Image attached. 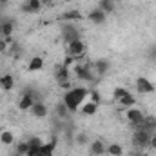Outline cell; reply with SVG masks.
I'll list each match as a JSON object with an SVG mask.
<instances>
[{"mask_svg":"<svg viewBox=\"0 0 156 156\" xmlns=\"http://www.w3.org/2000/svg\"><path fill=\"white\" fill-rule=\"evenodd\" d=\"M151 134H153V133H149V131H145V129H136V131L133 133V138H131L133 147H136V149H145V147H149Z\"/></svg>","mask_w":156,"mask_h":156,"instance_id":"6da1fadb","label":"cell"},{"mask_svg":"<svg viewBox=\"0 0 156 156\" xmlns=\"http://www.w3.org/2000/svg\"><path fill=\"white\" fill-rule=\"evenodd\" d=\"M125 118L129 120V123H131V127L136 131V129H142V123H144V113L138 109V107H129L127 109V113H125Z\"/></svg>","mask_w":156,"mask_h":156,"instance_id":"7a4b0ae2","label":"cell"},{"mask_svg":"<svg viewBox=\"0 0 156 156\" xmlns=\"http://www.w3.org/2000/svg\"><path fill=\"white\" fill-rule=\"evenodd\" d=\"M85 49H87V45L83 44V40L78 38V40H73V42H69L67 44V55H71V56H75L76 58V62L85 55Z\"/></svg>","mask_w":156,"mask_h":156,"instance_id":"3957f363","label":"cell"},{"mask_svg":"<svg viewBox=\"0 0 156 156\" xmlns=\"http://www.w3.org/2000/svg\"><path fill=\"white\" fill-rule=\"evenodd\" d=\"M64 104H66V107L69 109V113H76L78 107L82 105V102L76 98V94L73 93V91H67L66 94H64V100H62Z\"/></svg>","mask_w":156,"mask_h":156,"instance_id":"277c9868","label":"cell"},{"mask_svg":"<svg viewBox=\"0 0 156 156\" xmlns=\"http://www.w3.org/2000/svg\"><path fill=\"white\" fill-rule=\"evenodd\" d=\"M136 91L142 93V94L154 93V83H153L151 80H147L145 76H138L136 78Z\"/></svg>","mask_w":156,"mask_h":156,"instance_id":"5b68a950","label":"cell"},{"mask_svg":"<svg viewBox=\"0 0 156 156\" xmlns=\"http://www.w3.org/2000/svg\"><path fill=\"white\" fill-rule=\"evenodd\" d=\"M75 75L78 80H83V82H91L93 80V71H91V66H75Z\"/></svg>","mask_w":156,"mask_h":156,"instance_id":"8992f818","label":"cell"},{"mask_svg":"<svg viewBox=\"0 0 156 156\" xmlns=\"http://www.w3.org/2000/svg\"><path fill=\"white\" fill-rule=\"evenodd\" d=\"M62 33H64V42H66V44L80 38V31H78L75 26H71V24H66L64 29H62Z\"/></svg>","mask_w":156,"mask_h":156,"instance_id":"52a82bcc","label":"cell"},{"mask_svg":"<svg viewBox=\"0 0 156 156\" xmlns=\"http://www.w3.org/2000/svg\"><path fill=\"white\" fill-rule=\"evenodd\" d=\"M35 104V98H33V93H24L22 98L18 100V109L20 111H29Z\"/></svg>","mask_w":156,"mask_h":156,"instance_id":"ba28073f","label":"cell"},{"mask_svg":"<svg viewBox=\"0 0 156 156\" xmlns=\"http://www.w3.org/2000/svg\"><path fill=\"white\" fill-rule=\"evenodd\" d=\"M89 20L93 22V24H96V26H100V24H104L105 20H107V15L100 9V7H94L91 13H89Z\"/></svg>","mask_w":156,"mask_h":156,"instance_id":"9c48e42d","label":"cell"},{"mask_svg":"<svg viewBox=\"0 0 156 156\" xmlns=\"http://www.w3.org/2000/svg\"><path fill=\"white\" fill-rule=\"evenodd\" d=\"M42 7H44V5H42L40 0H26L20 9H22L24 13H38Z\"/></svg>","mask_w":156,"mask_h":156,"instance_id":"30bf717a","label":"cell"},{"mask_svg":"<svg viewBox=\"0 0 156 156\" xmlns=\"http://www.w3.org/2000/svg\"><path fill=\"white\" fill-rule=\"evenodd\" d=\"M55 78H56L58 85L66 83V82L69 80V69H67V67H64L62 64H60V66H56V67H55Z\"/></svg>","mask_w":156,"mask_h":156,"instance_id":"8fae6325","label":"cell"},{"mask_svg":"<svg viewBox=\"0 0 156 156\" xmlns=\"http://www.w3.org/2000/svg\"><path fill=\"white\" fill-rule=\"evenodd\" d=\"M93 67H94V71H96V75H98V76H104V75H107V71H109L111 64H109V60L100 58V60H96V62L93 64Z\"/></svg>","mask_w":156,"mask_h":156,"instance_id":"7c38bea8","label":"cell"},{"mask_svg":"<svg viewBox=\"0 0 156 156\" xmlns=\"http://www.w3.org/2000/svg\"><path fill=\"white\" fill-rule=\"evenodd\" d=\"M89 153H91V156H102L105 153V144L102 140H93L89 144Z\"/></svg>","mask_w":156,"mask_h":156,"instance_id":"4fadbf2b","label":"cell"},{"mask_svg":"<svg viewBox=\"0 0 156 156\" xmlns=\"http://www.w3.org/2000/svg\"><path fill=\"white\" fill-rule=\"evenodd\" d=\"M29 111H31V115H33L35 118H45L47 116V107H45L44 102H35L33 107H31Z\"/></svg>","mask_w":156,"mask_h":156,"instance_id":"5bb4252c","label":"cell"},{"mask_svg":"<svg viewBox=\"0 0 156 156\" xmlns=\"http://www.w3.org/2000/svg\"><path fill=\"white\" fill-rule=\"evenodd\" d=\"M13 29H15V24L11 22V18L4 20V22L0 24V31H2V37H4V38L11 37V35H13Z\"/></svg>","mask_w":156,"mask_h":156,"instance_id":"9a60e30c","label":"cell"},{"mask_svg":"<svg viewBox=\"0 0 156 156\" xmlns=\"http://www.w3.org/2000/svg\"><path fill=\"white\" fill-rule=\"evenodd\" d=\"M80 111H82V115H85V116H93V115H96V111H98V104L87 102V104L80 105Z\"/></svg>","mask_w":156,"mask_h":156,"instance_id":"2e32d148","label":"cell"},{"mask_svg":"<svg viewBox=\"0 0 156 156\" xmlns=\"http://www.w3.org/2000/svg\"><path fill=\"white\" fill-rule=\"evenodd\" d=\"M0 83H2V91H11L15 87V78H13V75H2Z\"/></svg>","mask_w":156,"mask_h":156,"instance_id":"e0dca14e","label":"cell"},{"mask_svg":"<svg viewBox=\"0 0 156 156\" xmlns=\"http://www.w3.org/2000/svg\"><path fill=\"white\" fill-rule=\"evenodd\" d=\"M142 129H145V131H149V133H156V116H145L144 118Z\"/></svg>","mask_w":156,"mask_h":156,"instance_id":"ac0fdd59","label":"cell"},{"mask_svg":"<svg viewBox=\"0 0 156 156\" xmlns=\"http://www.w3.org/2000/svg\"><path fill=\"white\" fill-rule=\"evenodd\" d=\"M98 7L105 13V15H111L115 11V0H100L98 2Z\"/></svg>","mask_w":156,"mask_h":156,"instance_id":"d6986e66","label":"cell"},{"mask_svg":"<svg viewBox=\"0 0 156 156\" xmlns=\"http://www.w3.org/2000/svg\"><path fill=\"white\" fill-rule=\"evenodd\" d=\"M105 153L111 156H123V147L120 144H109L105 147Z\"/></svg>","mask_w":156,"mask_h":156,"instance_id":"ffe728a7","label":"cell"},{"mask_svg":"<svg viewBox=\"0 0 156 156\" xmlns=\"http://www.w3.org/2000/svg\"><path fill=\"white\" fill-rule=\"evenodd\" d=\"M42 67H44V60H42L40 56H33V58L29 60V66H27L29 71H40Z\"/></svg>","mask_w":156,"mask_h":156,"instance_id":"44dd1931","label":"cell"},{"mask_svg":"<svg viewBox=\"0 0 156 156\" xmlns=\"http://www.w3.org/2000/svg\"><path fill=\"white\" fill-rule=\"evenodd\" d=\"M118 104H120V107H134L136 105V98L133 94H127L122 100H118Z\"/></svg>","mask_w":156,"mask_h":156,"instance_id":"7402d4cb","label":"cell"},{"mask_svg":"<svg viewBox=\"0 0 156 156\" xmlns=\"http://www.w3.org/2000/svg\"><path fill=\"white\" fill-rule=\"evenodd\" d=\"M0 142H2L4 145H11V144L15 142V134H13L11 131H2V133H0Z\"/></svg>","mask_w":156,"mask_h":156,"instance_id":"603a6c76","label":"cell"},{"mask_svg":"<svg viewBox=\"0 0 156 156\" xmlns=\"http://www.w3.org/2000/svg\"><path fill=\"white\" fill-rule=\"evenodd\" d=\"M55 145H56V140H53L51 144H44V145L40 147V153H42V154H47V156H53Z\"/></svg>","mask_w":156,"mask_h":156,"instance_id":"cb8c5ba5","label":"cell"},{"mask_svg":"<svg viewBox=\"0 0 156 156\" xmlns=\"http://www.w3.org/2000/svg\"><path fill=\"white\" fill-rule=\"evenodd\" d=\"M62 18H64V20H82L83 16H82L80 11H66V13L62 15Z\"/></svg>","mask_w":156,"mask_h":156,"instance_id":"d4e9b609","label":"cell"},{"mask_svg":"<svg viewBox=\"0 0 156 156\" xmlns=\"http://www.w3.org/2000/svg\"><path fill=\"white\" fill-rule=\"evenodd\" d=\"M56 115H58V118H62V120H66V118L69 116V109L66 107L64 102H60V104L56 105Z\"/></svg>","mask_w":156,"mask_h":156,"instance_id":"484cf974","label":"cell"},{"mask_svg":"<svg viewBox=\"0 0 156 156\" xmlns=\"http://www.w3.org/2000/svg\"><path fill=\"white\" fill-rule=\"evenodd\" d=\"M127 94H131L125 87H115V91H113V96H115V100H122L123 96H127Z\"/></svg>","mask_w":156,"mask_h":156,"instance_id":"4316f807","label":"cell"},{"mask_svg":"<svg viewBox=\"0 0 156 156\" xmlns=\"http://www.w3.org/2000/svg\"><path fill=\"white\" fill-rule=\"evenodd\" d=\"M16 153L27 156V153H29V142H20V144L16 145Z\"/></svg>","mask_w":156,"mask_h":156,"instance_id":"83f0119b","label":"cell"},{"mask_svg":"<svg viewBox=\"0 0 156 156\" xmlns=\"http://www.w3.org/2000/svg\"><path fill=\"white\" fill-rule=\"evenodd\" d=\"M75 142H76L78 145H87V144H89V136H87L85 133H78L76 138H75Z\"/></svg>","mask_w":156,"mask_h":156,"instance_id":"f1b7e54d","label":"cell"},{"mask_svg":"<svg viewBox=\"0 0 156 156\" xmlns=\"http://www.w3.org/2000/svg\"><path fill=\"white\" fill-rule=\"evenodd\" d=\"M75 62H76V58H75V56H71V55H67V56H66V58H64V64H62V66H64V67H67V69H69V67H71V66H73V64H75Z\"/></svg>","mask_w":156,"mask_h":156,"instance_id":"f546056e","label":"cell"},{"mask_svg":"<svg viewBox=\"0 0 156 156\" xmlns=\"http://www.w3.org/2000/svg\"><path fill=\"white\" fill-rule=\"evenodd\" d=\"M89 96H91V102L100 104V93L98 91H89Z\"/></svg>","mask_w":156,"mask_h":156,"instance_id":"4dcf8cb0","label":"cell"},{"mask_svg":"<svg viewBox=\"0 0 156 156\" xmlns=\"http://www.w3.org/2000/svg\"><path fill=\"white\" fill-rule=\"evenodd\" d=\"M149 147L151 149H156V133L151 134V140H149Z\"/></svg>","mask_w":156,"mask_h":156,"instance_id":"1f68e13d","label":"cell"},{"mask_svg":"<svg viewBox=\"0 0 156 156\" xmlns=\"http://www.w3.org/2000/svg\"><path fill=\"white\" fill-rule=\"evenodd\" d=\"M149 58H151V60H154V62H156V45H153V47L149 49Z\"/></svg>","mask_w":156,"mask_h":156,"instance_id":"d6a6232c","label":"cell"},{"mask_svg":"<svg viewBox=\"0 0 156 156\" xmlns=\"http://www.w3.org/2000/svg\"><path fill=\"white\" fill-rule=\"evenodd\" d=\"M131 156H144V154H142L140 151H136V153H133V154H131Z\"/></svg>","mask_w":156,"mask_h":156,"instance_id":"836d02e7","label":"cell"},{"mask_svg":"<svg viewBox=\"0 0 156 156\" xmlns=\"http://www.w3.org/2000/svg\"><path fill=\"white\" fill-rule=\"evenodd\" d=\"M11 156H24V154H20V153H16V151H15V153H13Z\"/></svg>","mask_w":156,"mask_h":156,"instance_id":"e575fe53","label":"cell"},{"mask_svg":"<svg viewBox=\"0 0 156 156\" xmlns=\"http://www.w3.org/2000/svg\"><path fill=\"white\" fill-rule=\"evenodd\" d=\"M5 2H7V0H0V4H5Z\"/></svg>","mask_w":156,"mask_h":156,"instance_id":"d590c367","label":"cell"},{"mask_svg":"<svg viewBox=\"0 0 156 156\" xmlns=\"http://www.w3.org/2000/svg\"><path fill=\"white\" fill-rule=\"evenodd\" d=\"M0 38H4V37H2V31H0Z\"/></svg>","mask_w":156,"mask_h":156,"instance_id":"8d00e7d4","label":"cell"},{"mask_svg":"<svg viewBox=\"0 0 156 156\" xmlns=\"http://www.w3.org/2000/svg\"><path fill=\"white\" fill-rule=\"evenodd\" d=\"M0 91H2V83H0Z\"/></svg>","mask_w":156,"mask_h":156,"instance_id":"74e56055","label":"cell"}]
</instances>
